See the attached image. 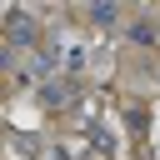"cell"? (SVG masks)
Masks as SVG:
<instances>
[{"instance_id":"4","label":"cell","mask_w":160,"mask_h":160,"mask_svg":"<svg viewBox=\"0 0 160 160\" xmlns=\"http://www.w3.org/2000/svg\"><path fill=\"white\" fill-rule=\"evenodd\" d=\"M130 40H140V45H150V40H155V30H150V25H135V30H130Z\"/></svg>"},{"instance_id":"1","label":"cell","mask_w":160,"mask_h":160,"mask_svg":"<svg viewBox=\"0 0 160 160\" xmlns=\"http://www.w3.org/2000/svg\"><path fill=\"white\" fill-rule=\"evenodd\" d=\"M40 40V30L25 20V10H10V50H20V45H35Z\"/></svg>"},{"instance_id":"3","label":"cell","mask_w":160,"mask_h":160,"mask_svg":"<svg viewBox=\"0 0 160 160\" xmlns=\"http://www.w3.org/2000/svg\"><path fill=\"white\" fill-rule=\"evenodd\" d=\"M90 15H95V25H115V20H120V10H115V5H95Z\"/></svg>"},{"instance_id":"2","label":"cell","mask_w":160,"mask_h":160,"mask_svg":"<svg viewBox=\"0 0 160 160\" xmlns=\"http://www.w3.org/2000/svg\"><path fill=\"white\" fill-rule=\"evenodd\" d=\"M70 80H75V75H65L60 85H45V90H40V100H45V105H60V100L70 95Z\"/></svg>"}]
</instances>
